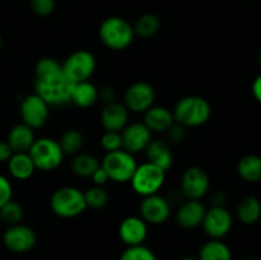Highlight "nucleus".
Here are the masks:
<instances>
[{"label":"nucleus","mask_w":261,"mask_h":260,"mask_svg":"<svg viewBox=\"0 0 261 260\" xmlns=\"http://www.w3.org/2000/svg\"><path fill=\"white\" fill-rule=\"evenodd\" d=\"M74 83L64 74L63 69L53 75L36 79V94L41 97L48 106H65L71 103V92Z\"/></svg>","instance_id":"1"},{"label":"nucleus","mask_w":261,"mask_h":260,"mask_svg":"<svg viewBox=\"0 0 261 260\" xmlns=\"http://www.w3.org/2000/svg\"><path fill=\"white\" fill-rule=\"evenodd\" d=\"M172 114L175 122L184 127H198L209 121L212 106L203 97L186 96L176 103Z\"/></svg>","instance_id":"2"},{"label":"nucleus","mask_w":261,"mask_h":260,"mask_svg":"<svg viewBox=\"0 0 261 260\" xmlns=\"http://www.w3.org/2000/svg\"><path fill=\"white\" fill-rule=\"evenodd\" d=\"M101 42L112 51H122L134 41V30L126 19L121 17H109L98 28Z\"/></svg>","instance_id":"3"},{"label":"nucleus","mask_w":261,"mask_h":260,"mask_svg":"<svg viewBox=\"0 0 261 260\" xmlns=\"http://www.w3.org/2000/svg\"><path fill=\"white\" fill-rule=\"evenodd\" d=\"M50 208L60 218H75L87 209L83 191L74 186H63L54 191Z\"/></svg>","instance_id":"4"},{"label":"nucleus","mask_w":261,"mask_h":260,"mask_svg":"<svg viewBox=\"0 0 261 260\" xmlns=\"http://www.w3.org/2000/svg\"><path fill=\"white\" fill-rule=\"evenodd\" d=\"M28 154L32 158L36 170L43 172H50L60 167L65 157L58 140L47 137L36 139L28 150Z\"/></svg>","instance_id":"5"},{"label":"nucleus","mask_w":261,"mask_h":260,"mask_svg":"<svg viewBox=\"0 0 261 260\" xmlns=\"http://www.w3.org/2000/svg\"><path fill=\"white\" fill-rule=\"evenodd\" d=\"M166 181V171L150 162L140 163L137 166L129 183L135 194L142 198L158 194Z\"/></svg>","instance_id":"6"},{"label":"nucleus","mask_w":261,"mask_h":260,"mask_svg":"<svg viewBox=\"0 0 261 260\" xmlns=\"http://www.w3.org/2000/svg\"><path fill=\"white\" fill-rule=\"evenodd\" d=\"M99 166L107 173L110 181L125 184L130 181L138 163L135 161L134 154L124 149H119L115 152L106 153Z\"/></svg>","instance_id":"7"},{"label":"nucleus","mask_w":261,"mask_h":260,"mask_svg":"<svg viewBox=\"0 0 261 260\" xmlns=\"http://www.w3.org/2000/svg\"><path fill=\"white\" fill-rule=\"evenodd\" d=\"M97 61L93 54L88 50H78L65 59L61 64L64 74L73 82L74 84L79 82L89 81L96 70Z\"/></svg>","instance_id":"8"},{"label":"nucleus","mask_w":261,"mask_h":260,"mask_svg":"<svg viewBox=\"0 0 261 260\" xmlns=\"http://www.w3.org/2000/svg\"><path fill=\"white\" fill-rule=\"evenodd\" d=\"M233 218L231 212L224 205H213L206 209L201 227L211 239L222 240L231 232Z\"/></svg>","instance_id":"9"},{"label":"nucleus","mask_w":261,"mask_h":260,"mask_svg":"<svg viewBox=\"0 0 261 260\" xmlns=\"http://www.w3.org/2000/svg\"><path fill=\"white\" fill-rule=\"evenodd\" d=\"M209 176L205 170L198 166L186 168L181 177V194L185 199L200 200L209 191Z\"/></svg>","instance_id":"10"},{"label":"nucleus","mask_w":261,"mask_h":260,"mask_svg":"<svg viewBox=\"0 0 261 260\" xmlns=\"http://www.w3.org/2000/svg\"><path fill=\"white\" fill-rule=\"evenodd\" d=\"M48 110L50 106L38 94H28L20 102V119L31 129H40L47 122L50 114Z\"/></svg>","instance_id":"11"},{"label":"nucleus","mask_w":261,"mask_h":260,"mask_svg":"<svg viewBox=\"0 0 261 260\" xmlns=\"http://www.w3.org/2000/svg\"><path fill=\"white\" fill-rule=\"evenodd\" d=\"M3 244L9 251L15 254H24L31 251L37 244V235L25 224H14L3 235Z\"/></svg>","instance_id":"12"},{"label":"nucleus","mask_w":261,"mask_h":260,"mask_svg":"<svg viewBox=\"0 0 261 260\" xmlns=\"http://www.w3.org/2000/svg\"><path fill=\"white\" fill-rule=\"evenodd\" d=\"M155 92L148 82H135L124 93V105L129 111L143 112L154 105Z\"/></svg>","instance_id":"13"},{"label":"nucleus","mask_w":261,"mask_h":260,"mask_svg":"<svg viewBox=\"0 0 261 260\" xmlns=\"http://www.w3.org/2000/svg\"><path fill=\"white\" fill-rule=\"evenodd\" d=\"M140 217L149 224H162L170 218L171 204L165 196L153 194L143 198L139 205Z\"/></svg>","instance_id":"14"},{"label":"nucleus","mask_w":261,"mask_h":260,"mask_svg":"<svg viewBox=\"0 0 261 260\" xmlns=\"http://www.w3.org/2000/svg\"><path fill=\"white\" fill-rule=\"evenodd\" d=\"M122 140V149L132 154L144 152L152 140V132L143 122L127 124L120 132Z\"/></svg>","instance_id":"15"},{"label":"nucleus","mask_w":261,"mask_h":260,"mask_svg":"<svg viewBox=\"0 0 261 260\" xmlns=\"http://www.w3.org/2000/svg\"><path fill=\"white\" fill-rule=\"evenodd\" d=\"M119 236L126 246L143 245L148 236V223L142 217H126L119 226Z\"/></svg>","instance_id":"16"},{"label":"nucleus","mask_w":261,"mask_h":260,"mask_svg":"<svg viewBox=\"0 0 261 260\" xmlns=\"http://www.w3.org/2000/svg\"><path fill=\"white\" fill-rule=\"evenodd\" d=\"M205 211V205L200 200L186 199L176 211V222L181 228L194 229L201 226Z\"/></svg>","instance_id":"17"},{"label":"nucleus","mask_w":261,"mask_h":260,"mask_svg":"<svg viewBox=\"0 0 261 260\" xmlns=\"http://www.w3.org/2000/svg\"><path fill=\"white\" fill-rule=\"evenodd\" d=\"M129 121V110L121 102L105 105L101 112V124L106 132H121Z\"/></svg>","instance_id":"18"},{"label":"nucleus","mask_w":261,"mask_h":260,"mask_svg":"<svg viewBox=\"0 0 261 260\" xmlns=\"http://www.w3.org/2000/svg\"><path fill=\"white\" fill-rule=\"evenodd\" d=\"M175 122L172 111L165 106H154L144 112V120L143 124L148 127L152 133H166Z\"/></svg>","instance_id":"19"},{"label":"nucleus","mask_w":261,"mask_h":260,"mask_svg":"<svg viewBox=\"0 0 261 260\" xmlns=\"http://www.w3.org/2000/svg\"><path fill=\"white\" fill-rule=\"evenodd\" d=\"M148 162L158 166L167 172L173 165V154L170 144L162 139H152L148 147L145 148Z\"/></svg>","instance_id":"20"},{"label":"nucleus","mask_w":261,"mask_h":260,"mask_svg":"<svg viewBox=\"0 0 261 260\" xmlns=\"http://www.w3.org/2000/svg\"><path fill=\"white\" fill-rule=\"evenodd\" d=\"M35 140V130L20 122L10 129L7 142L14 153H27Z\"/></svg>","instance_id":"21"},{"label":"nucleus","mask_w":261,"mask_h":260,"mask_svg":"<svg viewBox=\"0 0 261 260\" xmlns=\"http://www.w3.org/2000/svg\"><path fill=\"white\" fill-rule=\"evenodd\" d=\"M98 101V88L89 81L75 83L71 92V103L82 109H88Z\"/></svg>","instance_id":"22"},{"label":"nucleus","mask_w":261,"mask_h":260,"mask_svg":"<svg viewBox=\"0 0 261 260\" xmlns=\"http://www.w3.org/2000/svg\"><path fill=\"white\" fill-rule=\"evenodd\" d=\"M8 170L17 180H28L35 173L36 167L32 158L27 153H13L8 161Z\"/></svg>","instance_id":"23"},{"label":"nucleus","mask_w":261,"mask_h":260,"mask_svg":"<svg viewBox=\"0 0 261 260\" xmlns=\"http://www.w3.org/2000/svg\"><path fill=\"white\" fill-rule=\"evenodd\" d=\"M237 173L247 183H257L261 178V158L256 154H246L237 162Z\"/></svg>","instance_id":"24"},{"label":"nucleus","mask_w":261,"mask_h":260,"mask_svg":"<svg viewBox=\"0 0 261 260\" xmlns=\"http://www.w3.org/2000/svg\"><path fill=\"white\" fill-rule=\"evenodd\" d=\"M198 260H232V251L222 240L211 239L200 247Z\"/></svg>","instance_id":"25"},{"label":"nucleus","mask_w":261,"mask_h":260,"mask_svg":"<svg viewBox=\"0 0 261 260\" xmlns=\"http://www.w3.org/2000/svg\"><path fill=\"white\" fill-rule=\"evenodd\" d=\"M237 218L244 224H254L260 219L261 205L256 196H246L237 205Z\"/></svg>","instance_id":"26"},{"label":"nucleus","mask_w":261,"mask_h":260,"mask_svg":"<svg viewBox=\"0 0 261 260\" xmlns=\"http://www.w3.org/2000/svg\"><path fill=\"white\" fill-rule=\"evenodd\" d=\"M71 171L79 177H91L94 171L99 167V162L93 154L78 153L71 160Z\"/></svg>","instance_id":"27"},{"label":"nucleus","mask_w":261,"mask_h":260,"mask_svg":"<svg viewBox=\"0 0 261 260\" xmlns=\"http://www.w3.org/2000/svg\"><path fill=\"white\" fill-rule=\"evenodd\" d=\"M133 30H134L135 36H139L142 38L154 37L161 30V20L155 14L147 13L138 18L135 24L133 25Z\"/></svg>","instance_id":"28"},{"label":"nucleus","mask_w":261,"mask_h":260,"mask_svg":"<svg viewBox=\"0 0 261 260\" xmlns=\"http://www.w3.org/2000/svg\"><path fill=\"white\" fill-rule=\"evenodd\" d=\"M64 155H75L81 153L84 145V137L79 130L69 129L58 140Z\"/></svg>","instance_id":"29"},{"label":"nucleus","mask_w":261,"mask_h":260,"mask_svg":"<svg viewBox=\"0 0 261 260\" xmlns=\"http://www.w3.org/2000/svg\"><path fill=\"white\" fill-rule=\"evenodd\" d=\"M83 194L87 208L89 206V208L92 209H102L109 204L110 195L103 186L93 185L92 188L83 191Z\"/></svg>","instance_id":"30"},{"label":"nucleus","mask_w":261,"mask_h":260,"mask_svg":"<svg viewBox=\"0 0 261 260\" xmlns=\"http://www.w3.org/2000/svg\"><path fill=\"white\" fill-rule=\"evenodd\" d=\"M23 217H24V209L18 201L13 200V199L0 206V218H2V222L7 223L8 226L19 224Z\"/></svg>","instance_id":"31"},{"label":"nucleus","mask_w":261,"mask_h":260,"mask_svg":"<svg viewBox=\"0 0 261 260\" xmlns=\"http://www.w3.org/2000/svg\"><path fill=\"white\" fill-rule=\"evenodd\" d=\"M119 260H157V256L149 247L143 244L127 246L121 252Z\"/></svg>","instance_id":"32"},{"label":"nucleus","mask_w":261,"mask_h":260,"mask_svg":"<svg viewBox=\"0 0 261 260\" xmlns=\"http://www.w3.org/2000/svg\"><path fill=\"white\" fill-rule=\"evenodd\" d=\"M61 70V64L58 63L53 58H43L37 61L35 66V75L36 79L45 78V76L53 75Z\"/></svg>","instance_id":"33"},{"label":"nucleus","mask_w":261,"mask_h":260,"mask_svg":"<svg viewBox=\"0 0 261 260\" xmlns=\"http://www.w3.org/2000/svg\"><path fill=\"white\" fill-rule=\"evenodd\" d=\"M99 142H101V147L106 150V153L122 149V140L120 132H106L105 130Z\"/></svg>","instance_id":"34"},{"label":"nucleus","mask_w":261,"mask_h":260,"mask_svg":"<svg viewBox=\"0 0 261 260\" xmlns=\"http://www.w3.org/2000/svg\"><path fill=\"white\" fill-rule=\"evenodd\" d=\"M30 5L38 17H47L55 10V0H30Z\"/></svg>","instance_id":"35"},{"label":"nucleus","mask_w":261,"mask_h":260,"mask_svg":"<svg viewBox=\"0 0 261 260\" xmlns=\"http://www.w3.org/2000/svg\"><path fill=\"white\" fill-rule=\"evenodd\" d=\"M166 134H167L168 144H178V143L185 140L186 127H184L182 125L177 124V122H173V124L171 125L170 129L166 132Z\"/></svg>","instance_id":"36"},{"label":"nucleus","mask_w":261,"mask_h":260,"mask_svg":"<svg viewBox=\"0 0 261 260\" xmlns=\"http://www.w3.org/2000/svg\"><path fill=\"white\" fill-rule=\"evenodd\" d=\"M13 196V186L10 181L5 176L0 175V206L12 199Z\"/></svg>","instance_id":"37"},{"label":"nucleus","mask_w":261,"mask_h":260,"mask_svg":"<svg viewBox=\"0 0 261 260\" xmlns=\"http://www.w3.org/2000/svg\"><path fill=\"white\" fill-rule=\"evenodd\" d=\"M115 98H116V93L112 87H102L101 89H98V99L105 102V105L116 101Z\"/></svg>","instance_id":"38"},{"label":"nucleus","mask_w":261,"mask_h":260,"mask_svg":"<svg viewBox=\"0 0 261 260\" xmlns=\"http://www.w3.org/2000/svg\"><path fill=\"white\" fill-rule=\"evenodd\" d=\"M91 177H92V180H93L94 185H97V186H105L110 181L109 176H107V173L105 172V170L101 167V166H99V167L94 171L93 175H92Z\"/></svg>","instance_id":"39"},{"label":"nucleus","mask_w":261,"mask_h":260,"mask_svg":"<svg viewBox=\"0 0 261 260\" xmlns=\"http://www.w3.org/2000/svg\"><path fill=\"white\" fill-rule=\"evenodd\" d=\"M13 149L10 148V145L8 144V142H0V163H7L9 161V158L12 157Z\"/></svg>","instance_id":"40"},{"label":"nucleus","mask_w":261,"mask_h":260,"mask_svg":"<svg viewBox=\"0 0 261 260\" xmlns=\"http://www.w3.org/2000/svg\"><path fill=\"white\" fill-rule=\"evenodd\" d=\"M251 92L254 98L256 99L257 102L261 101V76H256L254 81V83L251 84Z\"/></svg>","instance_id":"41"},{"label":"nucleus","mask_w":261,"mask_h":260,"mask_svg":"<svg viewBox=\"0 0 261 260\" xmlns=\"http://www.w3.org/2000/svg\"><path fill=\"white\" fill-rule=\"evenodd\" d=\"M212 200H213V205H223L226 198H224L223 194L219 193L218 191V193L213 194V196H212Z\"/></svg>","instance_id":"42"},{"label":"nucleus","mask_w":261,"mask_h":260,"mask_svg":"<svg viewBox=\"0 0 261 260\" xmlns=\"http://www.w3.org/2000/svg\"><path fill=\"white\" fill-rule=\"evenodd\" d=\"M180 260H198V257H195V256H184V257H181Z\"/></svg>","instance_id":"43"},{"label":"nucleus","mask_w":261,"mask_h":260,"mask_svg":"<svg viewBox=\"0 0 261 260\" xmlns=\"http://www.w3.org/2000/svg\"><path fill=\"white\" fill-rule=\"evenodd\" d=\"M2 47H3V38L2 36H0V50H2Z\"/></svg>","instance_id":"44"},{"label":"nucleus","mask_w":261,"mask_h":260,"mask_svg":"<svg viewBox=\"0 0 261 260\" xmlns=\"http://www.w3.org/2000/svg\"><path fill=\"white\" fill-rule=\"evenodd\" d=\"M247 260H257V259H255V257H250V259H247Z\"/></svg>","instance_id":"45"},{"label":"nucleus","mask_w":261,"mask_h":260,"mask_svg":"<svg viewBox=\"0 0 261 260\" xmlns=\"http://www.w3.org/2000/svg\"><path fill=\"white\" fill-rule=\"evenodd\" d=\"M3 223V222H2V218H0V224H2Z\"/></svg>","instance_id":"46"},{"label":"nucleus","mask_w":261,"mask_h":260,"mask_svg":"<svg viewBox=\"0 0 261 260\" xmlns=\"http://www.w3.org/2000/svg\"><path fill=\"white\" fill-rule=\"evenodd\" d=\"M13 260H19V259H13Z\"/></svg>","instance_id":"47"}]
</instances>
